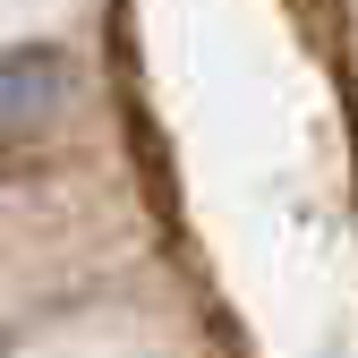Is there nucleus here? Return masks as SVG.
I'll list each match as a JSON object with an SVG mask.
<instances>
[{"instance_id":"1","label":"nucleus","mask_w":358,"mask_h":358,"mask_svg":"<svg viewBox=\"0 0 358 358\" xmlns=\"http://www.w3.org/2000/svg\"><path fill=\"white\" fill-rule=\"evenodd\" d=\"M69 60L60 52H0V145H26L43 137L60 111H69Z\"/></svg>"}]
</instances>
